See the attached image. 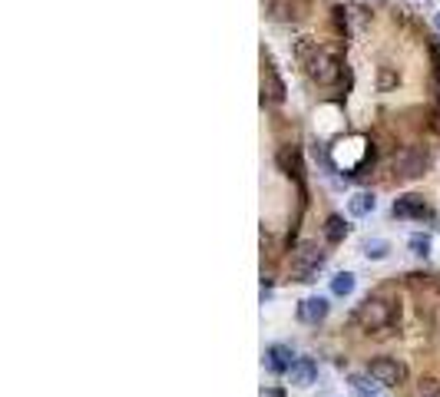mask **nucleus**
<instances>
[{"mask_svg": "<svg viewBox=\"0 0 440 397\" xmlns=\"http://www.w3.org/2000/svg\"><path fill=\"white\" fill-rule=\"evenodd\" d=\"M391 305L384 298H364L361 305H358V311H354V321L361 325L364 331H377V328H387L391 325Z\"/></svg>", "mask_w": 440, "mask_h": 397, "instance_id": "1", "label": "nucleus"}, {"mask_svg": "<svg viewBox=\"0 0 440 397\" xmlns=\"http://www.w3.org/2000/svg\"><path fill=\"white\" fill-rule=\"evenodd\" d=\"M367 374H371L374 384H381V388H397L407 381V368H404L397 358H374L367 364Z\"/></svg>", "mask_w": 440, "mask_h": 397, "instance_id": "2", "label": "nucleus"}, {"mask_svg": "<svg viewBox=\"0 0 440 397\" xmlns=\"http://www.w3.org/2000/svg\"><path fill=\"white\" fill-rule=\"evenodd\" d=\"M325 265V252L315 242H301L295 252V275L298 281H315L318 268Z\"/></svg>", "mask_w": 440, "mask_h": 397, "instance_id": "3", "label": "nucleus"}, {"mask_svg": "<svg viewBox=\"0 0 440 397\" xmlns=\"http://www.w3.org/2000/svg\"><path fill=\"white\" fill-rule=\"evenodd\" d=\"M308 73H311V80H318L321 87H328V83L338 80V60L331 57V53H325V50H318L315 60H311V67H308Z\"/></svg>", "mask_w": 440, "mask_h": 397, "instance_id": "4", "label": "nucleus"}, {"mask_svg": "<svg viewBox=\"0 0 440 397\" xmlns=\"http://www.w3.org/2000/svg\"><path fill=\"white\" fill-rule=\"evenodd\" d=\"M328 311H331L328 298L311 295V298H305L301 305H298V321H305V325H321V321L328 318Z\"/></svg>", "mask_w": 440, "mask_h": 397, "instance_id": "5", "label": "nucleus"}, {"mask_svg": "<svg viewBox=\"0 0 440 397\" xmlns=\"http://www.w3.org/2000/svg\"><path fill=\"white\" fill-rule=\"evenodd\" d=\"M295 361H298L295 351L288 348V344H272V348L265 351V368L272 371V374H288Z\"/></svg>", "mask_w": 440, "mask_h": 397, "instance_id": "6", "label": "nucleus"}, {"mask_svg": "<svg viewBox=\"0 0 440 397\" xmlns=\"http://www.w3.org/2000/svg\"><path fill=\"white\" fill-rule=\"evenodd\" d=\"M394 215L397 219H427L431 215V209H427V202H424V195H401L397 202H394Z\"/></svg>", "mask_w": 440, "mask_h": 397, "instance_id": "7", "label": "nucleus"}, {"mask_svg": "<svg viewBox=\"0 0 440 397\" xmlns=\"http://www.w3.org/2000/svg\"><path fill=\"white\" fill-rule=\"evenodd\" d=\"M424 165H427V153H421V149H404V153L394 159V169L401 175H421Z\"/></svg>", "mask_w": 440, "mask_h": 397, "instance_id": "8", "label": "nucleus"}, {"mask_svg": "<svg viewBox=\"0 0 440 397\" xmlns=\"http://www.w3.org/2000/svg\"><path fill=\"white\" fill-rule=\"evenodd\" d=\"M318 378V364L311 358H298L295 364H291V371H288V381L295 384V388H311Z\"/></svg>", "mask_w": 440, "mask_h": 397, "instance_id": "9", "label": "nucleus"}, {"mask_svg": "<svg viewBox=\"0 0 440 397\" xmlns=\"http://www.w3.org/2000/svg\"><path fill=\"white\" fill-rule=\"evenodd\" d=\"M374 209H377V199H374V192H354L351 199H348V212L351 215H371Z\"/></svg>", "mask_w": 440, "mask_h": 397, "instance_id": "10", "label": "nucleus"}, {"mask_svg": "<svg viewBox=\"0 0 440 397\" xmlns=\"http://www.w3.org/2000/svg\"><path fill=\"white\" fill-rule=\"evenodd\" d=\"M345 235H348V222L341 219V215H328V222H325V239L331 245L338 242H345Z\"/></svg>", "mask_w": 440, "mask_h": 397, "instance_id": "11", "label": "nucleus"}, {"mask_svg": "<svg viewBox=\"0 0 440 397\" xmlns=\"http://www.w3.org/2000/svg\"><path fill=\"white\" fill-rule=\"evenodd\" d=\"M354 291V275L351 271H338L335 278H331V295H338V298H348Z\"/></svg>", "mask_w": 440, "mask_h": 397, "instance_id": "12", "label": "nucleus"}, {"mask_svg": "<svg viewBox=\"0 0 440 397\" xmlns=\"http://www.w3.org/2000/svg\"><path fill=\"white\" fill-rule=\"evenodd\" d=\"M387 252H391V242H384V239H371V242H364V255L367 259H387Z\"/></svg>", "mask_w": 440, "mask_h": 397, "instance_id": "13", "label": "nucleus"}, {"mask_svg": "<svg viewBox=\"0 0 440 397\" xmlns=\"http://www.w3.org/2000/svg\"><path fill=\"white\" fill-rule=\"evenodd\" d=\"M407 245H411V252L421 255V259L431 252V239H427V235H411V242H407Z\"/></svg>", "mask_w": 440, "mask_h": 397, "instance_id": "14", "label": "nucleus"}, {"mask_svg": "<svg viewBox=\"0 0 440 397\" xmlns=\"http://www.w3.org/2000/svg\"><path fill=\"white\" fill-rule=\"evenodd\" d=\"M262 397H285V391L281 388H265L262 391Z\"/></svg>", "mask_w": 440, "mask_h": 397, "instance_id": "15", "label": "nucleus"}, {"mask_svg": "<svg viewBox=\"0 0 440 397\" xmlns=\"http://www.w3.org/2000/svg\"><path fill=\"white\" fill-rule=\"evenodd\" d=\"M421 397H440V391H424Z\"/></svg>", "mask_w": 440, "mask_h": 397, "instance_id": "16", "label": "nucleus"}, {"mask_svg": "<svg viewBox=\"0 0 440 397\" xmlns=\"http://www.w3.org/2000/svg\"><path fill=\"white\" fill-rule=\"evenodd\" d=\"M434 23H437V30H440V13H437V17H434Z\"/></svg>", "mask_w": 440, "mask_h": 397, "instance_id": "17", "label": "nucleus"}]
</instances>
